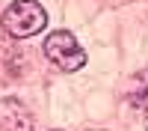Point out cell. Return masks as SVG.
I'll return each instance as SVG.
<instances>
[{"label":"cell","mask_w":148,"mask_h":131,"mask_svg":"<svg viewBox=\"0 0 148 131\" xmlns=\"http://www.w3.org/2000/svg\"><path fill=\"white\" fill-rule=\"evenodd\" d=\"M0 122L6 125V131H30L33 128L30 113L24 110L21 101H15V98H3L0 101Z\"/></svg>","instance_id":"3957f363"},{"label":"cell","mask_w":148,"mask_h":131,"mask_svg":"<svg viewBox=\"0 0 148 131\" xmlns=\"http://www.w3.org/2000/svg\"><path fill=\"white\" fill-rule=\"evenodd\" d=\"M142 78H145V83H142V87H139L136 92H133V98H142V95L148 92V69H145V75H142Z\"/></svg>","instance_id":"277c9868"},{"label":"cell","mask_w":148,"mask_h":131,"mask_svg":"<svg viewBox=\"0 0 148 131\" xmlns=\"http://www.w3.org/2000/svg\"><path fill=\"white\" fill-rule=\"evenodd\" d=\"M53 131H56V128H53Z\"/></svg>","instance_id":"8992f818"},{"label":"cell","mask_w":148,"mask_h":131,"mask_svg":"<svg viewBox=\"0 0 148 131\" xmlns=\"http://www.w3.org/2000/svg\"><path fill=\"white\" fill-rule=\"evenodd\" d=\"M0 24H3V30L12 39H30V36L45 30L47 12H45L42 3H36V0H15V3L3 12Z\"/></svg>","instance_id":"6da1fadb"},{"label":"cell","mask_w":148,"mask_h":131,"mask_svg":"<svg viewBox=\"0 0 148 131\" xmlns=\"http://www.w3.org/2000/svg\"><path fill=\"white\" fill-rule=\"evenodd\" d=\"M142 122H145V131H148V107H145V113H142Z\"/></svg>","instance_id":"5b68a950"},{"label":"cell","mask_w":148,"mask_h":131,"mask_svg":"<svg viewBox=\"0 0 148 131\" xmlns=\"http://www.w3.org/2000/svg\"><path fill=\"white\" fill-rule=\"evenodd\" d=\"M45 57L62 71H77L86 66V51L77 45V39L68 30H56L45 39Z\"/></svg>","instance_id":"7a4b0ae2"}]
</instances>
